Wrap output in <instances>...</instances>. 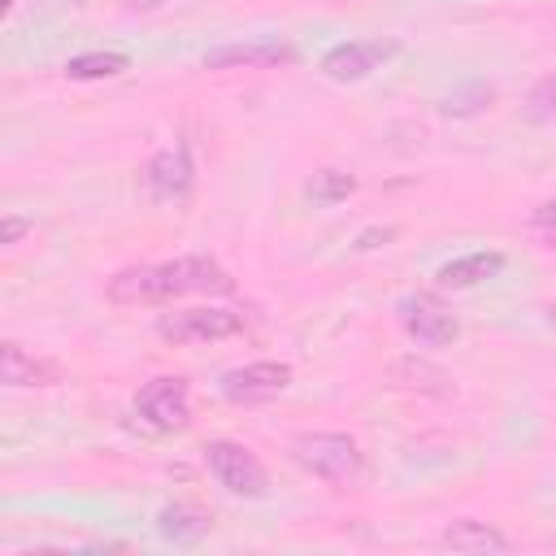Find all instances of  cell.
I'll return each instance as SVG.
<instances>
[{"mask_svg": "<svg viewBox=\"0 0 556 556\" xmlns=\"http://www.w3.org/2000/svg\"><path fill=\"white\" fill-rule=\"evenodd\" d=\"M235 278L213 256H178L161 265H130L109 278L113 304H165L178 295H226Z\"/></svg>", "mask_w": 556, "mask_h": 556, "instance_id": "cell-1", "label": "cell"}, {"mask_svg": "<svg viewBox=\"0 0 556 556\" xmlns=\"http://www.w3.org/2000/svg\"><path fill=\"white\" fill-rule=\"evenodd\" d=\"M291 460H295L300 469H308L313 478L334 482V486L356 482L361 469H365V456H361L356 439H352V434H334V430L295 434V439H291Z\"/></svg>", "mask_w": 556, "mask_h": 556, "instance_id": "cell-2", "label": "cell"}, {"mask_svg": "<svg viewBox=\"0 0 556 556\" xmlns=\"http://www.w3.org/2000/svg\"><path fill=\"white\" fill-rule=\"evenodd\" d=\"M395 317H400V326L408 330V339H417V343H426V348H447V343H456V334H460L456 313H452L439 295H430V291H408V295H400Z\"/></svg>", "mask_w": 556, "mask_h": 556, "instance_id": "cell-4", "label": "cell"}, {"mask_svg": "<svg viewBox=\"0 0 556 556\" xmlns=\"http://www.w3.org/2000/svg\"><path fill=\"white\" fill-rule=\"evenodd\" d=\"M547 317H552V321H556V300H552V304H547Z\"/></svg>", "mask_w": 556, "mask_h": 556, "instance_id": "cell-22", "label": "cell"}, {"mask_svg": "<svg viewBox=\"0 0 556 556\" xmlns=\"http://www.w3.org/2000/svg\"><path fill=\"white\" fill-rule=\"evenodd\" d=\"M495 100V87H486V83H469L465 91H456V96H447L443 100V113H478V109H486Z\"/></svg>", "mask_w": 556, "mask_h": 556, "instance_id": "cell-17", "label": "cell"}, {"mask_svg": "<svg viewBox=\"0 0 556 556\" xmlns=\"http://www.w3.org/2000/svg\"><path fill=\"white\" fill-rule=\"evenodd\" d=\"M143 178H148L152 195H161V200H182V195L191 191V161H187L182 148H165V152H156V156L148 161Z\"/></svg>", "mask_w": 556, "mask_h": 556, "instance_id": "cell-11", "label": "cell"}, {"mask_svg": "<svg viewBox=\"0 0 556 556\" xmlns=\"http://www.w3.org/2000/svg\"><path fill=\"white\" fill-rule=\"evenodd\" d=\"M243 330V313L235 308H178L156 317V334L169 343H217Z\"/></svg>", "mask_w": 556, "mask_h": 556, "instance_id": "cell-5", "label": "cell"}, {"mask_svg": "<svg viewBox=\"0 0 556 556\" xmlns=\"http://www.w3.org/2000/svg\"><path fill=\"white\" fill-rule=\"evenodd\" d=\"M534 226H543V230H556V195H552V200H543V204L534 208Z\"/></svg>", "mask_w": 556, "mask_h": 556, "instance_id": "cell-20", "label": "cell"}, {"mask_svg": "<svg viewBox=\"0 0 556 556\" xmlns=\"http://www.w3.org/2000/svg\"><path fill=\"white\" fill-rule=\"evenodd\" d=\"M0 378L9 387H52V382H61V365L43 361V356H30L22 343L9 339L0 348Z\"/></svg>", "mask_w": 556, "mask_h": 556, "instance_id": "cell-10", "label": "cell"}, {"mask_svg": "<svg viewBox=\"0 0 556 556\" xmlns=\"http://www.w3.org/2000/svg\"><path fill=\"white\" fill-rule=\"evenodd\" d=\"M130 65V56L126 52H78V56H70L65 61V78H113V74H122Z\"/></svg>", "mask_w": 556, "mask_h": 556, "instance_id": "cell-14", "label": "cell"}, {"mask_svg": "<svg viewBox=\"0 0 556 556\" xmlns=\"http://www.w3.org/2000/svg\"><path fill=\"white\" fill-rule=\"evenodd\" d=\"M443 547H452V552H508V539L495 526L465 517V521H452L443 530Z\"/></svg>", "mask_w": 556, "mask_h": 556, "instance_id": "cell-13", "label": "cell"}, {"mask_svg": "<svg viewBox=\"0 0 556 556\" xmlns=\"http://www.w3.org/2000/svg\"><path fill=\"white\" fill-rule=\"evenodd\" d=\"M135 413H139L152 430H161V434L182 430V426L191 421V387H187V378L161 374V378L143 382L139 395H135Z\"/></svg>", "mask_w": 556, "mask_h": 556, "instance_id": "cell-6", "label": "cell"}, {"mask_svg": "<svg viewBox=\"0 0 556 556\" xmlns=\"http://www.w3.org/2000/svg\"><path fill=\"white\" fill-rule=\"evenodd\" d=\"M552 113H556V74L530 87V117H552Z\"/></svg>", "mask_w": 556, "mask_h": 556, "instance_id": "cell-18", "label": "cell"}, {"mask_svg": "<svg viewBox=\"0 0 556 556\" xmlns=\"http://www.w3.org/2000/svg\"><path fill=\"white\" fill-rule=\"evenodd\" d=\"M504 269V252H469V256H456L447 265H439V287H452V291H465V287H478L486 278H495Z\"/></svg>", "mask_w": 556, "mask_h": 556, "instance_id": "cell-12", "label": "cell"}, {"mask_svg": "<svg viewBox=\"0 0 556 556\" xmlns=\"http://www.w3.org/2000/svg\"><path fill=\"white\" fill-rule=\"evenodd\" d=\"M552 543H556V534H552Z\"/></svg>", "mask_w": 556, "mask_h": 556, "instance_id": "cell-23", "label": "cell"}, {"mask_svg": "<svg viewBox=\"0 0 556 556\" xmlns=\"http://www.w3.org/2000/svg\"><path fill=\"white\" fill-rule=\"evenodd\" d=\"M204 460H208L213 478H217L230 495H239V500H261V495L269 491V473H265V465H261L243 443L213 439V443L204 447Z\"/></svg>", "mask_w": 556, "mask_h": 556, "instance_id": "cell-3", "label": "cell"}, {"mask_svg": "<svg viewBox=\"0 0 556 556\" xmlns=\"http://www.w3.org/2000/svg\"><path fill=\"white\" fill-rule=\"evenodd\" d=\"M400 43H382V39H348V43H334L326 56H321V74L334 78V83H361L365 74H374L387 56H395Z\"/></svg>", "mask_w": 556, "mask_h": 556, "instance_id": "cell-8", "label": "cell"}, {"mask_svg": "<svg viewBox=\"0 0 556 556\" xmlns=\"http://www.w3.org/2000/svg\"><path fill=\"white\" fill-rule=\"evenodd\" d=\"M295 61H300V52L287 39H252V43H226V48L204 52V70H235V65L274 70V65H295Z\"/></svg>", "mask_w": 556, "mask_h": 556, "instance_id": "cell-9", "label": "cell"}, {"mask_svg": "<svg viewBox=\"0 0 556 556\" xmlns=\"http://www.w3.org/2000/svg\"><path fill=\"white\" fill-rule=\"evenodd\" d=\"M156 530L165 534V539H174V543H195L204 530H208V517L204 513H191V508H165L161 513V521H156Z\"/></svg>", "mask_w": 556, "mask_h": 556, "instance_id": "cell-15", "label": "cell"}, {"mask_svg": "<svg viewBox=\"0 0 556 556\" xmlns=\"http://www.w3.org/2000/svg\"><path fill=\"white\" fill-rule=\"evenodd\" d=\"M391 235H395L391 226H382V230H365V235L356 239V248H378V239H391Z\"/></svg>", "mask_w": 556, "mask_h": 556, "instance_id": "cell-21", "label": "cell"}, {"mask_svg": "<svg viewBox=\"0 0 556 556\" xmlns=\"http://www.w3.org/2000/svg\"><path fill=\"white\" fill-rule=\"evenodd\" d=\"M26 230H30V222H26V217H13V213H9V217L0 222V243H17V239H22Z\"/></svg>", "mask_w": 556, "mask_h": 556, "instance_id": "cell-19", "label": "cell"}, {"mask_svg": "<svg viewBox=\"0 0 556 556\" xmlns=\"http://www.w3.org/2000/svg\"><path fill=\"white\" fill-rule=\"evenodd\" d=\"M217 387L230 404H261L291 387V365L287 361H252V365L226 369Z\"/></svg>", "mask_w": 556, "mask_h": 556, "instance_id": "cell-7", "label": "cell"}, {"mask_svg": "<svg viewBox=\"0 0 556 556\" xmlns=\"http://www.w3.org/2000/svg\"><path fill=\"white\" fill-rule=\"evenodd\" d=\"M356 191V178L348 169H317L313 182H308V200L313 204H339Z\"/></svg>", "mask_w": 556, "mask_h": 556, "instance_id": "cell-16", "label": "cell"}]
</instances>
